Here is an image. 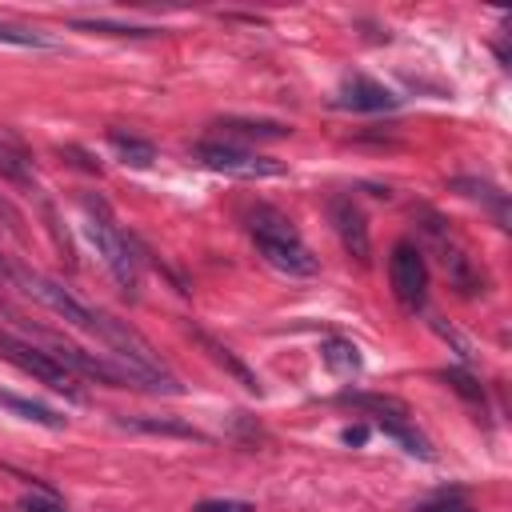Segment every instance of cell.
Listing matches in <instances>:
<instances>
[{"label": "cell", "instance_id": "6da1fadb", "mask_svg": "<svg viewBox=\"0 0 512 512\" xmlns=\"http://www.w3.org/2000/svg\"><path fill=\"white\" fill-rule=\"evenodd\" d=\"M80 208H84V232H88L96 256L104 260V268L112 272V280H116L128 296H136V292H140V276H144V252H140L136 240L116 224L112 208H108L100 196L84 192V196H80Z\"/></svg>", "mask_w": 512, "mask_h": 512}, {"label": "cell", "instance_id": "7a4b0ae2", "mask_svg": "<svg viewBox=\"0 0 512 512\" xmlns=\"http://www.w3.org/2000/svg\"><path fill=\"white\" fill-rule=\"evenodd\" d=\"M248 236L256 244V252L276 268V272H288V276H316L320 272V260L312 256V248L300 240L296 224L268 208V204H256L248 212Z\"/></svg>", "mask_w": 512, "mask_h": 512}, {"label": "cell", "instance_id": "3957f363", "mask_svg": "<svg viewBox=\"0 0 512 512\" xmlns=\"http://www.w3.org/2000/svg\"><path fill=\"white\" fill-rule=\"evenodd\" d=\"M0 356L8 360V364H16L24 376H32V380H40V384H48L52 392H64L68 400H80V388H76V376L52 356V352H44L36 340H28V336H20L12 324H4L0 320Z\"/></svg>", "mask_w": 512, "mask_h": 512}, {"label": "cell", "instance_id": "277c9868", "mask_svg": "<svg viewBox=\"0 0 512 512\" xmlns=\"http://www.w3.org/2000/svg\"><path fill=\"white\" fill-rule=\"evenodd\" d=\"M192 156L212 168V172H224V176H236V180H272V176H284L288 168L272 156H260L252 148H240L232 140H200L192 148Z\"/></svg>", "mask_w": 512, "mask_h": 512}, {"label": "cell", "instance_id": "5b68a950", "mask_svg": "<svg viewBox=\"0 0 512 512\" xmlns=\"http://www.w3.org/2000/svg\"><path fill=\"white\" fill-rule=\"evenodd\" d=\"M428 224H424V232L436 240V252H440V268H444V276H448V284L460 292V296H484L488 292V276H484V268L448 236V224L436 216V212H420Z\"/></svg>", "mask_w": 512, "mask_h": 512}, {"label": "cell", "instance_id": "8992f818", "mask_svg": "<svg viewBox=\"0 0 512 512\" xmlns=\"http://www.w3.org/2000/svg\"><path fill=\"white\" fill-rule=\"evenodd\" d=\"M388 280H392V296L400 300L404 312H420L428 300V264L424 252L412 240H400L388 256Z\"/></svg>", "mask_w": 512, "mask_h": 512}, {"label": "cell", "instance_id": "52a82bcc", "mask_svg": "<svg viewBox=\"0 0 512 512\" xmlns=\"http://www.w3.org/2000/svg\"><path fill=\"white\" fill-rule=\"evenodd\" d=\"M328 220H332V232H336L340 248L360 268H368V260H372V236H368V220H364L360 204L352 196H332L328 200Z\"/></svg>", "mask_w": 512, "mask_h": 512}, {"label": "cell", "instance_id": "ba28073f", "mask_svg": "<svg viewBox=\"0 0 512 512\" xmlns=\"http://www.w3.org/2000/svg\"><path fill=\"white\" fill-rule=\"evenodd\" d=\"M188 336L208 352V360H212L216 368H224L240 388H248V392H256V396H260V376H256V372H252V368H248V364H244V360H240L224 340H216V336H212V332H204L200 324H188Z\"/></svg>", "mask_w": 512, "mask_h": 512}, {"label": "cell", "instance_id": "9c48e42d", "mask_svg": "<svg viewBox=\"0 0 512 512\" xmlns=\"http://www.w3.org/2000/svg\"><path fill=\"white\" fill-rule=\"evenodd\" d=\"M336 104L340 108H352V112H392L400 104V96L392 88L368 80V76H352V80H344Z\"/></svg>", "mask_w": 512, "mask_h": 512}, {"label": "cell", "instance_id": "30bf717a", "mask_svg": "<svg viewBox=\"0 0 512 512\" xmlns=\"http://www.w3.org/2000/svg\"><path fill=\"white\" fill-rule=\"evenodd\" d=\"M336 404L344 408H356V412H368L372 420H392V416H412L408 404L400 396H388V392H356V388H344L336 396Z\"/></svg>", "mask_w": 512, "mask_h": 512}, {"label": "cell", "instance_id": "8fae6325", "mask_svg": "<svg viewBox=\"0 0 512 512\" xmlns=\"http://www.w3.org/2000/svg\"><path fill=\"white\" fill-rule=\"evenodd\" d=\"M212 128H220V136L228 140V136H236V140H284L292 128L288 124H280V120H248V116H224V120H216Z\"/></svg>", "mask_w": 512, "mask_h": 512}, {"label": "cell", "instance_id": "7c38bea8", "mask_svg": "<svg viewBox=\"0 0 512 512\" xmlns=\"http://www.w3.org/2000/svg\"><path fill=\"white\" fill-rule=\"evenodd\" d=\"M452 192H460V196H468V200L484 204V208L496 216V224H500V228H508V196H504L496 184L476 180V176H456V180H452Z\"/></svg>", "mask_w": 512, "mask_h": 512}, {"label": "cell", "instance_id": "4fadbf2b", "mask_svg": "<svg viewBox=\"0 0 512 512\" xmlns=\"http://www.w3.org/2000/svg\"><path fill=\"white\" fill-rule=\"evenodd\" d=\"M120 428H132V432H148V436H176V440H208L200 428L176 420V416H116Z\"/></svg>", "mask_w": 512, "mask_h": 512}, {"label": "cell", "instance_id": "5bb4252c", "mask_svg": "<svg viewBox=\"0 0 512 512\" xmlns=\"http://www.w3.org/2000/svg\"><path fill=\"white\" fill-rule=\"evenodd\" d=\"M0 408H8L12 416H20V420H28V424L52 428V432H60V428L68 424V416H60L56 408H48V404H40V400H28V396H16V392H0Z\"/></svg>", "mask_w": 512, "mask_h": 512}, {"label": "cell", "instance_id": "9a60e30c", "mask_svg": "<svg viewBox=\"0 0 512 512\" xmlns=\"http://www.w3.org/2000/svg\"><path fill=\"white\" fill-rule=\"evenodd\" d=\"M108 148H112L124 164H132V168H152V164H156V144L144 140V136H132V132H124V128H108Z\"/></svg>", "mask_w": 512, "mask_h": 512}, {"label": "cell", "instance_id": "2e32d148", "mask_svg": "<svg viewBox=\"0 0 512 512\" xmlns=\"http://www.w3.org/2000/svg\"><path fill=\"white\" fill-rule=\"evenodd\" d=\"M320 360L332 376H356L360 372V348L344 336H324L320 340Z\"/></svg>", "mask_w": 512, "mask_h": 512}, {"label": "cell", "instance_id": "e0dca14e", "mask_svg": "<svg viewBox=\"0 0 512 512\" xmlns=\"http://www.w3.org/2000/svg\"><path fill=\"white\" fill-rule=\"evenodd\" d=\"M376 428L384 432V436H392V440H400L404 444V452H412V456H424V460H432L436 452H432V444H428V436L412 424V416H392V420H376Z\"/></svg>", "mask_w": 512, "mask_h": 512}, {"label": "cell", "instance_id": "ac0fdd59", "mask_svg": "<svg viewBox=\"0 0 512 512\" xmlns=\"http://www.w3.org/2000/svg\"><path fill=\"white\" fill-rule=\"evenodd\" d=\"M436 376H440V380H444V384H448L472 412H480V416L488 412V396H484V384H480L476 376H468L464 368H440Z\"/></svg>", "mask_w": 512, "mask_h": 512}, {"label": "cell", "instance_id": "d6986e66", "mask_svg": "<svg viewBox=\"0 0 512 512\" xmlns=\"http://www.w3.org/2000/svg\"><path fill=\"white\" fill-rule=\"evenodd\" d=\"M0 180H8V184H32L36 176H32V160L8 140V136H0Z\"/></svg>", "mask_w": 512, "mask_h": 512}, {"label": "cell", "instance_id": "ffe728a7", "mask_svg": "<svg viewBox=\"0 0 512 512\" xmlns=\"http://www.w3.org/2000/svg\"><path fill=\"white\" fill-rule=\"evenodd\" d=\"M0 44H12V48H60L56 36H48L40 28H28V24H16V20H0Z\"/></svg>", "mask_w": 512, "mask_h": 512}, {"label": "cell", "instance_id": "44dd1931", "mask_svg": "<svg viewBox=\"0 0 512 512\" xmlns=\"http://www.w3.org/2000/svg\"><path fill=\"white\" fill-rule=\"evenodd\" d=\"M72 28L76 32H104V36H156V32H164L152 24H116V20H76Z\"/></svg>", "mask_w": 512, "mask_h": 512}, {"label": "cell", "instance_id": "7402d4cb", "mask_svg": "<svg viewBox=\"0 0 512 512\" xmlns=\"http://www.w3.org/2000/svg\"><path fill=\"white\" fill-rule=\"evenodd\" d=\"M20 512H68V508L56 500V492L40 488V492H24L20 496Z\"/></svg>", "mask_w": 512, "mask_h": 512}, {"label": "cell", "instance_id": "603a6c76", "mask_svg": "<svg viewBox=\"0 0 512 512\" xmlns=\"http://www.w3.org/2000/svg\"><path fill=\"white\" fill-rule=\"evenodd\" d=\"M416 512H472L456 492H444V496H436V500H428V504H420Z\"/></svg>", "mask_w": 512, "mask_h": 512}, {"label": "cell", "instance_id": "cb8c5ba5", "mask_svg": "<svg viewBox=\"0 0 512 512\" xmlns=\"http://www.w3.org/2000/svg\"><path fill=\"white\" fill-rule=\"evenodd\" d=\"M196 512H256L248 500H200Z\"/></svg>", "mask_w": 512, "mask_h": 512}, {"label": "cell", "instance_id": "d4e9b609", "mask_svg": "<svg viewBox=\"0 0 512 512\" xmlns=\"http://www.w3.org/2000/svg\"><path fill=\"white\" fill-rule=\"evenodd\" d=\"M368 440V428H344V444H364Z\"/></svg>", "mask_w": 512, "mask_h": 512}]
</instances>
